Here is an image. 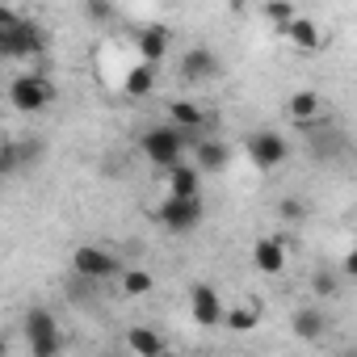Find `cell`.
<instances>
[{
  "label": "cell",
  "instance_id": "6da1fadb",
  "mask_svg": "<svg viewBox=\"0 0 357 357\" xmlns=\"http://www.w3.org/2000/svg\"><path fill=\"white\" fill-rule=\"evenodd\" d=\"M0 51H5L9 59H38V55H47V34H43L38 22L5 13V26H0Z\"/></svg>",
  "mask_w": 357,
  "mask_h": 357
},
{
  "label": "cell",
  "instance_id": "cb8c5ba5",
  "mask_svg": "<svg viewBox=\"0 0 357 357\" xmlns=\"http://www.w3.org/2000/svg\"><path fill=\"white\" fill-rule=\"evenodd\" d=\"M265 17L278 26V30H286L298 13H294V5H290V0H265Z\"/></svg>",
  "mask_w": 357,
  "mask_h": 357
},
{
  "label": "cell",
  "instance_id": "8fae6325",
  "mask_svg": "<svg viewBox=\"0 0 357 357\" xmlns=\"http://www.w3.org/2000/svg\"><path fill=\"white\" fill-rule=\"evenodd\" d=\"M286 252H290L286 240H278V236H261V240L252 244V269L265 273V278H273V273L286 269V261H290Z\"/></svg>",
  "mask_w": 357,
  "mask_h": 357
},
{
  "label": "cell",
  "instance_id": "30bf717a",
  "mask_svg": "<svg viewBox=\"0 0 357 357\" xmlns=\"http://www.w3.org/2000/svg\"><path fill=\"white\" fill-rule=\"evenodd\" d=\"M135 47H139V59L143 63H151V68H160L164 59H168V51H172V30L168 26H143L139 30V38H135Z\"/></svg>",
  "mask_w": 357,
  "mask_h": 357
},
{
  "label": "cell",
  "instance_id": "603a6c76",
  "mask_svg": "<svg viewBox=\"0 0 357 357\" xmlns=\"http://www.w3.org/2000/svg\"><path fill=\"white\" fill-rule=\"evenodd\" d=\"M311 294H315V298H336V294H340V278H336L332 269H315V273H311Z\"/></svg>",
  "mask_w": 357,
  "mask_h": 357
},
{
  "label": "cell",
  "instance_id": "ba28073f",
  "mask_svg": "<svg viewBox=\"0 0 357 357\" xmlns=\"http://www.w3.org/2000/svg\"><path fill=\"white\" fill-rule=\"evenodd\" d=\"M190 315H194L202 328H219V324L227 319L223 298H219V290H215L211 282H198V286L190 290Z\"/></svg>",
  "mask_w": 357,
  "mask_h": 357
},
{
  "label": "cell",
  "instance_id": "5b68a950",
  "mask_svg": "<svg viewBox=\"0 0 357 357\" xmlns=\"http://www.w3.org/2000/svg\"><path fill=\"white\" fill-rule=\"evenodd\" d=\"M244 155L252 160V168L273 172V168H282V164L290 160V143H286V135H278V130H252V135L244 139Z\"/></svg>",
  "mask_w": 357,
  "mask_h": 357
},
{
  "label": "cell",
  "instance_id": "ffe728a7",
  "mask_svg": "<svg viewBox=\"0 0 357 357\" xmlns=\"http://www.w3.org/2000/svg\"><path fill=\"white\" fill-rule=\"evenodd\" d=\"M55 332H59V324H55V315H51V311H43V307L26 311V340H38V336H55Z\"/></svg>",
  "mask_w": 357,
  "mask_h": 357
},
{
  "label": "cell",
  "instance_id": "7402d4cb",
  "mask_svg": "<svg viewBox=\"0 0 357 357\" xmlns=\"http://www.w3.org/2000/svg\"><path fill=\"white\" fill-rule=\"evenodd\" d=\"M307 215H311V206H307L303 198H282V202H278V219H282V223H290V227L307 223Z\"/></svg>",
  "mask_w": 357,
  "mask_h": 357
},
{
  "label": "cell",
  "instance_id": "3957f363",
  "mask_svg": "<svg viewBox=\"0 0 357 357\" xmlns=\"http://www.w3.org/2000/svg\"><path fill=\"white\" fill-rule=\"evenodd\" d=\"M55 97H59V89H55V80L43 76V72H26V76H17V80L9 84V105H13L17 114H26V118L43 114Z\"/></svg>",
  "mask_w": 357,
  "mask_h": 357
},
{
  "label": "cell",
  "instance_id": "7a4b0ae2",
  "mask_svg": "<svg viewBox=\"0 0 357 357\" xmlns=\"http://www.w3.org/2000/svg\"><path fill=\"white\" fill-rule=\"evenodd\" d=\"M185 130L181 126H172V122H164V126H151V130H143V139H139V151L147 155V164H155L160 172L164 168H172V164H181V151H185Z\"/></svg>",
  "mask_w": 357,
  "mask_h": 357
},
{
  "label": "cell",
  "instance_id": "5bb4252c",
  "mask_svg": "<svg viewBox=\"0 0 357 357\" xmlns=\"http://www.w3.org/2000/svg\"><path fill=\"white\" fill-rule=\"evenodd\" d=\"M282 34H286V43H290L294 51H303V55H315V51L324 47V30H319V22H311V17H294Z\"/></svg>",
  "mask_w": 357,
  "mask_h": 357
},
{
  "label": "cell",
  "instance_id": "9a60e30c",
  "mask_svg": "<svg viewBox=\"0 0 357 357\" xmlns=\"http://www.w3.org/2000/svg\"><path fill=\"white\" fill-rule=\"evenodd\" d=\"M194 155H198V168L202 172H223L231 164V147L223 139H206V135L194 143Z\"/></svg>",
  "mask_w": 357,
  "mask_h": 357
},
{
  "label": "cell",
  "instance_id": "d6986e66",
  "mask_svg": "<svg viewBox=\"0 0 357 357\" xmlns=\"http://www.w3.org/2000/svg\"><path fill=\"white\" fill-rule=\"evenodd\" d=\"M261 324V307L257 303H236L231 311H227V328L231 332H252Z\"/></svg>",
  "mask_w": 357,
  "mask_h": 357
},
{
  "label": "cell",
  "instance_id": "e0dca14e",
  "mask_svg": "<svg viewBox=\"0 0 357 357\" xmlns=\"http://www.w3.org/2000/svg\"><path fill=\"white\" fill-rule=\"evenodd\" d=\"M290 332H294L298 340H319V336L328 332V319H324L315 307H303V311L290 315Z\"/></svg>",
  "mask_w": 357,
  "mask_h": 357
},
{
  "label": "cell",
  "instance_id": "484cf974",
  "mask_svg": "<svg viewBox=\"0 0 357 357\" xmlns=\"http://www.w3.org/2000/svg\"><path fill=\"white\" fill-rule=\"evenodd\" d=\"M89 22H114V0H84Z\"/></svg>",
  "mask_w": 357,
  "mask_h": 357
},
{
  "label": "cell",
  "instance_id": "44dd1931",
  "mask_svg": "<svg viewBox=\"0 0 357 357\" xmlns=\"http://www.w3.org/2000/svg\"><path fill=\"white\" fill-rule=\"evenodd\" d=\"M151 286H155V282H151L147 269H126V273H122V294H126V298H143Z\"/></svg>",
  "mask_w": 357,
  "mask_h": 357
},
{
  "label": "cell",
  "instance_id": "d4e9b609",
  "mask_svg": "<svg viewBox=\"0 0 357 357\" xmlns=\"http://www.w3.org/2000/svg\"><path fill=\"white\" fill-rule=\"evenodd\" d=\"M30 353L34 357H55V353H63V336L55 332V336H38V340H30Z\"/></svg>",
  "mask_w": 357,
  "mask_h": 357
},
{
  "label": "cell",
  "instance_id": "9c48e42d",
  "mask_svg": "<svg viewBox=\"0 0 357 357\" xmlns=\"http://www.w3.org/2000/svg\"><path fill=\"white\" fill-rule=\"evenodd\" d=\"M219 72H223V63H219V55L211 47H190L181 55V80H190V84H206Z\"/></svg>",
  "mask_w": 357,
  "mask_h": 357
},
{
  "label": "cell",
  "instance_id": "4fadbf2b",
  "mask_svg": "<svg viewBox=\"0 0 357 357\" xmlns=\"http://www.w3.org/2000/svg\"><path fill=\"white\" fill-rule=\"evenodd\" d=\"M164 185H168V194H176V198H194V194L202 190V168L181 160V164L164 168Z\"/></svg>",
  "mask_w": 357,
  "mask_h": 357
},
{
  "label": "cell",
  "instance_id": "4316f807",
  "mask_svg": "<svg viewBox=\"0 0 357 357\" xmlns=\"http://www.w3.org/2000/svg\"><path fill=\"white\" fill-rule=\"evenodd\" d=\"M340 273H344L349 282H357V248H349V252H344V261H340Z\"/></svg>",
  "mask_w": 357,
  "mask_h": 357
},
{
  "label": "cell",
  "instance_id": "277c9868",
  "mask_svg": "<svg viewBox=\"0 0 357 357\" xmlns=\"http://www.w3.org/2000/svg\"><path fill=\"white\" fill-rule=\"evenodd\" d=\"M155 219H160V227H168V231H176V236H185V231H194V227L206 219V202H202V194H194V198H176V194H168L164 206L155 211Z\"/></svg>",
  "mask_w": 357,
  "mask_h": 357
},
{
  "label": "cell",
  "instance_id": "ac0fdd59",
  "mask_svg": "<svg viewBox=\"0 0 357 357\" xmlns=\"http://www.w3.org/2000/svg\"><path fill=\"white\" fill-rule=\"evenodd\" d=\"M126 349H130V353H139V357H160V353H164V336H155L151 328L135 324V328L126 332Z\"/></svg>",
  "mask_w": 357,
  "mask_h": 357
},
{
  "label": "cell",
  "instance_id": "2e32d148",
  "mask_svg": "<svg viewBox=\"0 0 357 357\" xmlns=\"http://www.w3.org/2000/svg\"><path fill=\"white\" fill-rule=\"evenodd\" d=\"M151 89H155V68L139 59V63L122 76V93H126L130 101H143V97H151Z\"/></svg>",
  "mask_w": 357,
  "mask_h": 357
},
{
  "label": "cell",
  "instance_id": "8992f818",
  "mask_svg": "<svg viewBox=\"0 0 357 357\" xmlns=\"http://www.w3.org/2000/svg\"><path fill=\"white\" fill-rule=\"evenodd\" d=\"M72 269H76L84 282H105V278H114L122 265H118V257H114L109 248H101V244H80V248L72 252Z\"/></svg>",
  "mask_w": 357,
  "mask_h": 357
},
{
  "label": "cell",
  "instance_id": "7c38bea8",
  "mask_svg": "<svg viewBox=\"0 0 357 357\" xmlns=\"http://www.w3.org/2000/svg\"><path fill=\"white\" fill-rule=\"evenodd\" d=\"M168 122L181 126L190 143H198V139H202V126L211 122V114H206L202 105H194V101H172V105H168Z\"/></svg>",
  "mask_w": 357,
  "mask_h": 357
},
{
  "label": "cell",
  "instance_id": "52a82bcc",
  "mask_svg": "<svg viewBox=\"0 0 357 357\" xmlns=\"http://www.w3.org/2000/svg\"><path fill=\"white\" fill-rule=\"evenodd\" d=\"M286 114L298 130H319L324 126V97L315 89H298L286 97Z\"/></svg>",
  "mask_w": 357,
  "mask_h": 357
}]
</instances>
